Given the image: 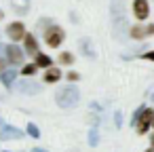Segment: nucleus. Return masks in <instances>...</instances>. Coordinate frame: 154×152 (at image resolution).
<instances>
[{"label":"nucleus","instance_id":"3","mask_svg":"<svg viewBox=\"0 0 154 152\" xmlns=\"http://www.w3.org/2000/svg\"><path fill=\"white\" fill-rule=\"evenodd\" d=\"M129 36L133 40H143V38H150L154 36V23H135L129 28Z\"/></svg>","mask_w":154,"mask_h":152},{"label":"nucleus","instance_id":"4","mask_svg":"<svg viewBox=\"0 0 154 152\" xmlns=\"http://www.w3.org/2000/svg\"><path fill=\"white\" fill-rule=\"evenodd\" d=\"M2 57H7V61H9L11 66H21L23 59H26V51L19 49V47L13 42V45H7V47H5V55H2Z\"/></svg>","mask_w":154,"mask_h":152},{"label":"nucleus","instance_id":"15","mask_svg":"<svg viewBox=\"0 0 154 152\" xmlns=\"http://www.w3.org/2000/svg\"><path fill=\"white\" fill-rule=\"evenodd\" d=\"M110 11H112V19L116 17H125V0H110Z\"/></svg>","mask_w":154,"mask_h":152},{"label":"nucleus","instance_id":"22","mask_svg":"<svg viewBox=\"0 0 154 152\" xmlns=\"http://www.w3.org/2000/svg\"><path fill=\"white\" fill-rule=\"evenodd\" d=\"M114 125H116V129H120V125H122V112H114Z\"/></svg>","mask_w":154,"mask_h":152},{"label":"nucleus","instance_id":"30","mask_svg":"<svg viewBox=\"0 0 154 152\" xmlns=\"http://www.w3.org/2000/svg\"><path fill=\"white\" fill-rule=\"evenodd\" d=\"M143 152H154V148H152V146H150V148H148V150H143Z\"/></svg>","mask_w":154,"mask_h":152},{"label":"nucleus","instance_id":"27","mask_svg":"<svg viewBox=\"0 0 154 152\" xmlns=\"http://www.w3.org/2000/svg\"><path fill=\"white\" fill-rule=\"evenodd\" d=\"M2 19H5V11H2V9H0V21H2Z\"/></svg>","mask_w":154,"mask_h":152},{"label":"nucleus","instance_id":"21","mask_svg":"<svg viewBox=\"0 0 154 152\" xmlns=\"http://www.w3.org/2000/svg\"><path fill=\"white\" fill-rule=\"evenodd\" d=\"M143 108H146V106H139V108H137V110L133 112V120H131V123H133V127L137 125V120H139V116H141V112H143Z\"/></svg>","mask_w":154,"mask_h":152},{"label":"nucleus","instance_id":"20","mask_svg":"<svg viewBox=\"0 0 154 152\" xmlns=\"http://www.w3.org/2000/svg\"><path fill=\"white\" fill-rule=\"evenodd\" d=\"M26 131H28V135H30V137H34V139H38V137H40V129H38L34 123H28Z\"/></svg>","mask_w":154,"mask_h":152},{"label":"nucleus","instance_id":"33","mask_svg":"<svg viewBox=\"0 0 154 152\" xmlns=\"http://www.w3.org/2000/svg\"><path fill=\"white\" fill-rule=\"evenodd\" d=\"M5 152H11V150H5Z\"/></svg>","mask_w":154,"mask_h":152},{"label":"nucleus","instance_id":"24","mask_svg":"<svg viewBox=\"0 0 154 152\" xmlns=\"http://www.w3.org/2000/svg\"><path fill=\"white\" fill-rule=\"evenodd\" d=\"M66 78H68V82H76L80 76H78L76 72H68V74H66Z\"/></svg>","mask_w":154,"mask_h":152},{"label":"nucleus","instance_id":"26","mask_svg":"<svg viewBox=\"0 0 154 152\" xmlns=\"http://www.w3.org/2000/svg\"><path fill=\"white\" fill-rule=\"evenodd\" d=\"M30 152H49V150H45V148H34V150H30Z\"/></svg>","mask_w":154,"mask_h":152},{"label":"nucleus","instance_id":"1","mask_svg":"<svg viewBox=\"0 0 154 152\" xmlns=\"http://www.w3.org/2000/svg\"><path fill=\"white\" fill-rule=\"evenodd\" d=\"M55 101H57V106L61 110H72L80 101V89L76 85H70L68 82V87H59L55 91Z\"/></svg>","mask_w":154,"mask_h":152},{"label":"nucleus","instance_id":"2","mask_svg":"<svg viewBox=\"0 0 154 152\" xmlns=\"http://www.w3.org/2000/svg\"><path fill=\"white\" fill-rule=\"evenodd\" d=\"M42 36H45L47 47H51V49H59V47L63 45V40H66V30H63L61 26H57V23H51V26L42 32Z\"/></svg>","mask_w":154,"mask_h":152},{"label":"nucleus","instance_id":"25","mask_svg":"<svg viewBox=\"0 0 154 152\" xmlns=\"http://www.w3.org/2000/svg\"><path fill=\"white\" fill-rule=\"evenodd\" d=\"M9 61H7V57H0V72H2V70H7L9 66H7Z\"/></svg>","mask_w":154,"mask_h":152},{"label":"nucleus","instance_id":"9","mask_svg":"<svg viewBox=\"0 0 154 152\" xmlns=\"http://www.w3.org/2000/svg\"><path fill=\"white\" fill-rule=\"evenodd\" d=\"M21 137H23V131L19 127H13V125H2V127H0V139H2V141L21 139Z\"/></svg>","mask_w":154,"mask_h":152},{"label":"nucleus","instance_id":"29","mask_svg":"<svg viewBox=\"0 0 154 152\" xmlns=\"http://www.w3.org/2000/svg\"><path fill=\"white\" fill-rule=\"evenodd\" d=\"M2 125H7V123H5V118H2V116H0V127H2Z\"/></svg>","mask_w":154,"mask_h":152},{"label":"nucleus","instance_id":"18","mask_svg":"<svg viewBox=\"0 0 154 152\" xmlns=\"http://www.w3.org/2000/svg\"><path fill=\"white\" fill-rule=\"evenodd\" d=\"M59 64H61V66H72V64H74V55H72L70 51H61V53H59Z\"/></svg>","mask_w":154,"mask_h":152},{"label":"nucleus","instance_id":"11","mask_svg":"<svg viewBox=\"0 0 154 152\" xmlns=\"http://www.w3.org/2000/svg\"><path fill=\"white\" fill-rule=\"evenodd\" d=\"M17 74H19V70H15V68L11 66V68H7V70L0 72V80H2V85H5L7 89H11V87L15 85V80H17Z\"/></svg>","mask_w":154,"mask_h":152},{"label":"nucleus","instance_id":"23","mask_svg":"<svg viewBox=\"0 0 154 152\" xmlns=\"http://www.w3.org/2000/svg\"><path fill=\"white\" fill-rule=\"evenodd\" d=\"M141 59H146V61H152V64H154V51H146V53H141Z\"/></svg>","mask_w":154,"mask_h":152},{"label":"nucleus","instance_id":"6","mask_svg":"<svg viewBox=\"0 0 154 152\" xmlns=\"http://www.w3.org/2000/svg\"><path fill=\"white\" fill-rule=\"evenodd\" d=\"M152 120H154V110H152V108H143V112H141V116H139V120H137V125H135L137 133H139V135H146L148 129L152 127Z\"/></svg>","mask_w":154,"mask_h":152},{"label":"nucleus","instance_id":"28","mask_svg":"<svg viewBox=\"0 0 154 152\" xmlns=\"http://www.w3.org/2000/svg\"><path fill=\"white\" fill-rule=\"evenodd\" d=\"M150 146H152V148H154V135H152V137H150Z\"/></svg>","mask_w":154,"mask_h":152},{"label":"nucleus","instance_id":"14","mask_svg":"<svg viewBox=\"0 0 154 152\" xmlns=\"http://www.w3.org/2000/svg\"><path fill=\"white\" fill-rule=\"evenodd\" d=\"M34 64L38 66V70H49V68H53V59H51L47 53H38V55L34 57Z\"/></svg>","mask_w":154,"mask_h":152},{"label":"nucleus","instance_id":"13","mask_svg":"<svg viewBox=\"0 0 154 152\" xmlns=\"http://www.w3.org/2000/svg\"><path fill=\"white\" fill-rule=\"evenodd\" d=\"M61 70L59 68H49V70H45V82L47 85H55V82H59L61 80Z\"/></svg>","mask_w":154,"mask_h":152},{"label":"nucleus","instance_id":"17","mask_svg":"<svg viewBox=\"0 0 154 152\" xmlns=\"http://www.w3.org/2000/svg\"><path fill=\"white\" fill-rule=\"evenodd\" d=\"M87 141H89L91 148H95V146L99 144V131H97V127H91V131H89V135H87Z\"/></svg>","mask_w":154,"mask_h":152},{"label":"nucleus","instance_id":"32","mask_svg":"<svg viewBox=\"0 0 154 152\" xmlns=\"http://www.w3.org/2000/svg\"><path fill=\"white\" fill-rule=\"evenodd\" d=\"M152 127H154V120H152Z\"/></svg>","mask_w":154,"mask_h":152},{"label":"nucleus","instance_id":"7","mask_svg":"<svg viewBox=\"0 0 154 152\" xmlns=\"http://www.w3.org/2000/svg\"><path fill=\"white\" fill-rule=\"evenodd\" d=\"M26 34H28V30H26L23 21H13V23H9V26H7V36H9L13 42L23 40V38H26Z\"/></svg>","mask_w":154,"mask_h":152},{"label":"nucleus","instance_id":"19","mask_svg":"<svg viewBox=\"0 0 154 152\" xmlns=\"http://www.w3.org/2000/svg\"><path fill=\"white\" fill-rule=\"evenodd\" d=\"M36 70H38V66H36V64H26L19 72H21L23 76H34V74H36Z\"/></svg>","mask_w":154,"mask_h":152},{"label":"nucleus","instance_id":"31","mask_svg":"<svg viewBox=\"0 0 154 152\" xmlns=\"http://www.w3.org/2000/svg\"><path fill=\"white\" fill-rule=\"evenodd\" d=\"M152 101H154V93H152Z\"/></svg>","mask_w":154,"mask_h":152},{"label":"nucleus","instance_id":"5","mask_svg":"<svg viewBox=\"0 0 154 152\" xmlns=\"http://www.w3.org/2000/svg\"><path fill=\"white\" fill-rule=\"evenodd\" d=\"M133 17L143 23L148 17H150V0H133Z\"/></svg>","mask_w":154,"mask_h":152},{"label":"nucleus","instance_id":"8","mask_svg":"<svg viewBox=\"0 0 154 152\" xmlns=\"http://www.w3.org/2000/svg\"><path fill=\"white\" fill-rule=\"evenodd\" d=\"M19 93H23V95H36V93H40L42 91V87L36 82V80H28V78H23V80H19L17 85H13Z\"/></svg>","mask_w":154,"mask_h":152},{"label":"nucleus","instance_id":"10","mask_svg":"<svg viewBox=\"0 0 154 152\" xmlns=\"http://www.w3.org/2000/svg\"><path fill=\"white\" fill-rule=\"evenodd\" d=\"M23 51H26V55H32V57H36L38 53H40V49H38V40H36V36L34 34H26V38H23Z\"/></svg>","mask_w":154,"mask_h":152},{"label":"nucleus","instance_id":"16","mask_svg":"<svg viewBox=\"0 0 154 152\" xmlns=\"http://www.w3.org/2000/svg\"><path fill=\"white\" fill-rule=\"evenodd\" d=\"M13 9H15L19 15H26L28 9H30V0H13Z\"/></svg>","mask_w":154,"mask_h":152},{"label":"nucleus","instance_id":"12","mask_svg":"<svg viewBox=\"0 0 154 152\" xmlns=\"http://www.w3.org/2000/svg\"><path fill=\"white\" fill-rule=\"evenodd\" d=\"M78 47H80V53H82L85 57H89V59H95V57H97V53H95V49H93V45H91L89 38H80Z\"/></svg>","mask_w":154,"mask_h":152}]
</instances>
